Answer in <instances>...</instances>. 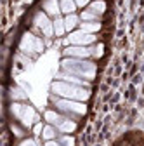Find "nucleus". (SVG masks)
Segmentation results:
<instances>
[{
    "label": "nucleus",
    "instance_id": "a211bd4d",
    "mask_svg": "<svg viewBox=\"0 0 144 146\" xmlns=\"http://www.w3.org/2000/svg\"><path fill=\"white\" fill-rule=\"evenodd\" d=\"M42 137L45 139V141H52L54 137H56V129H54V125H45L44 127V131H42Z\"/></svg>",
    "mask_w": 144,
    "mask_h": 146
},
{
    "label": "nucleus",
    "instance_id": "dca6fc26",
    "mask_svg": "<svg viewBox=\"0 0 144 146\" xmlns=\"http://www.w3.org/2000/svg\"><path fill=\"white\" fill-rule=\"evenodd\" d=\"M64 31H66V25H64V19L63 17H54V33H56L57 36H61V35H64Z\"/></svg>",
    "mask_w": 144,
    "mask_h": 146
},
{
    "label": "nucleus",
    "instance_id": "f03ea898",
    "mask_svg": "<svg viewBox=\"0 0 144 146\" xmlns=\"http://www.w3.org/2000/svg\"><path fill=\"white\" fill-rule=\"evenodd\" d=\"M63 70L71 73V75H77L80 78H89L92 80L96 77V64L90 61H85V59H77V58H69L64 59L61 63Z\"/></svg>",
    "mask_w": 144,
    "mask_h": 146
},
{
    "label": "nucleus",
    "instance_id": "f257e3e1",
    "mask_svg": "<svg viewBox=\"0 0 144 146\" xmlns=\"http://www.w3.org/2000/svg\"><path fill=\"white\" fill-rule=\"evenodd\" d=\"M52 92L64 98V99H73V101H87L89 96H90L87 87L68 84V82H63V80H57V82L52 84Z\"/></svg>",
    "mask_w": 144,
    "mask_h": 146
},
{
    "label": "nucleus",
    "instance_id": "39448f33",
    "mask_svg": "<svg viewBox=\"0 0 144 146\" xmlns=\"http://www.w3.org/2000/svg\"><path fill=\"white\" fill-rule=\"evenodd\" d=\"M64 42L69 44V45H83V47H89V45H92L96 42V35L85 33V31L78 30V31H71L69 36H68Z\"/></svg>",
    "mask_w": 144,
    "mask_h": 146
},
{
    "label": "nucleus",
    "instance_id": "f3484780",
    "mask_svg": "<svg viewBox=\"0 0 144 146\" xmlns=\"http://www.w3.org/2000/svg\"><path fill=\"white\" fill-rule=\"evenodd\" d=\"M89 9H90L92 12H96V14H99V16H101V14L106 11V4L102 2V0H94V2L89 5Z\"/></svg>",
    "mask_w": 144,
    "mask_h": 146
},
{
    "label": "nucleus",
    "instance_id": "0eeeda50",
    "mask_svg": "<svg viewBox=\"0 0 144 146\" xmlns=\"http://www.w3.org/2000/svg\"><path fill=\"white\" fill-rule=\"evenodd\" d=\"M35 26H38L45 36L54 35V21L49 19V16L45 12H37V16H35Z\"/></svg>",
    "mask_w": 144,
    "mask_h": 146
},
{
    "label": "nucleus",
    "instance_id": "bb28decb",
    "mask_svg": "<svg viewBox=\"0 0 144 146\" xmlns=\"http://www.w3.org/2000/svg\"><path fill=\"white\" fill-rule=\"evenodd\" d=\"M12 132H16V136H19V137L23 136V132H21L19 129H17V127H16V125H12Z\"/></svg>",
    "mask_w": 144,
    "mask_h": 146
},
{
    "label": "nucleus",
    "instance_id": "9d476101",
    "mask_svg": "<svg viewBox=\"0 0 144 146\" xmlns=\"http://www.w3.org/2000/svg\"><path fill=\"white\" fill-rule=\"evenodd\" d=\"M80 30L82 31H85V33H97L99 30H101V23L99 21H83L82 25H80Z\"/></svg>",
    "mask_w": 144,
    "mask_h": 146
},
{
    "label": "nucleus",
    "instance_id": "423d86ee",
    "mask_svg": "<svg viewBox=\"0 0 144 146\" xmlns=\"http://www.w3.org/2000/svg\"><path fill=\"white\" fill-rule=\"evenodd\" d=\"M44 49V44L40 38H37V36H33L31 33H26L23 36L21 40V50L24 52H40Z\"/></svg>",
    "mask_w": 144,
    "mask_h": 146
},
{
    "label": "nucleus",
    "instance_id": "2eb2a0df",
    "mask_svg": "<svg viewBox=\"0 0 144 146\" xmlns=\"http://www.w3.org/2000/svg\"><path fill=\"white\" fill-rule=\"evenodd\" d=\"M45 120H47L50 125H59L64 118H63L59 113H56V111H52V110H49V111H45Z\"/></svg>",
    "mask_w": 144,
    "mask_h": 146
},
{
    "label": "nucleus",
    "instance_id": "a878e982",
    "mask_svg": "<svg viewBox=\"0 0 144 146\" xmlns=\"http://www.w3.org/2000/svg\"><path fill=\"white\" fill-rule=\"evenodd\" d=\"M45 146H63V144H61V143H57V141H54V139H52V141H47V143H45Z\"/></svg>",
    "mask_w": 144,
    "mask_h": 146
},
{
    "label": "nucleus",
    "instance_id": "412c9836",
    "mask_svg": "<svg viewBox=\"0 0 144 146\" xmlns=\"http://www.w3.org/2000/svg\"><path fill=\"white\" fill-rule=\"evenodd\" d=\"M102 49H104L102 45H97L96 49H92V56H96V58H101V56H102Z\"/></svg>",
    "mask_w": 144,
    "mask_h": 146
},
{
    "label": "nucleus",
    "instance_id": "6ab92c4d",
    "mask_svg": "<svg viewBox=\"0 0 144 146\" xmlns=\"http://www.w3.org/2000/svg\"><path fill=\"white\" fill-rule=\"evenodd\" d=\"M80 17H82L83 21H99V17H101V16H99V14H96V12H92L90 9H87V11H83V12H82V16H80Z\"/></svg>",
    "mask_w": 144,
    "mask_h": 146
},
{
    "label": "nucleus",
    "instance_id": "f8f14e48",
    "mask_svg": "<svg viewBox=\"0 0 144 146\" xmlns=\"http://www.w3.org/2000/svg\"><path fill=\"white\" fill-rule=\"evenodd\" d=\"M59 78L63 80V82H68V84H75V85H85L87 87V82H83L80 77H77V75H71V73H61V75H59Z\"/></svg>",
    "mask_w": 144,
    "mask_h": 146
},
{
    "label": "nucleus",
    "instance_id": "4be33fe9",
    "mask_svg": "<svg viewBox=\"0 0 144 146\" xmlns=\"http://www.w3.org/2000/svg\"><path fill=\"white\" fill-rule=\"evenodd\" d=\"M42 131H44V125H42L40 122H37V123H35V127H33V132H35V134L38 136V134H40Z\"/></svg>",
    "mask_w": 144,
    "mask_h": 146
},
{
    "label": "nucleus",
    "instance_id": "9b49d317",
    "mask_svg": "<svg viewBox=\"0 0 144 146\" xmlns=\"http://www.w3.org/2000/svg\"><path fill=\"white\" fill-rule=\"evenodd\" d=\"M59 5H61V12H64L66 16L68 14H75V11L78 7L75 0H59Z\"/></svg>",
    "mask_w": 144,
    "mask_h": 146
},
{
    "label": "nucleus",
    "instance_id": "1a4fd4ad",
    "mask_svg": "<svg viewBox=\"0 0 144 146\" xmlns=\"http://www.w3.org/2000/svg\"><path fill=\"white\" fill-rule=\"evenodd\" d=\"M44 11L47 16H54V17H57L59 12H61V5H59V0H44V4H42Z\"/></svg>",
    "mask_w": 144,
    "mask_h": 146
},
{
    "label": "nucleus",
    "instance_id": "7ed1b4c3",
    "mask_svg": "<svg viewBox=\"0 0 144 146\" xmlns=\"http://www.w3.org/2000/svg\"><path fill=\"white\" fill-rule=\"evenodd\" d=\"M11 111H12V115H14L16 118H19V120L23 122V125H24V127H31L35 122L38 120L37 111H35L31 106H26V104L14 103V104L11 106Z\"/></svg>",
    "mask_w": 144,
    "mask_h": 146
},
{
    "label": "nucleus",
    "instance_id": "20e7f679",
    "mask_svg": "<svg viewBox=\"0 0 144 146\" xmlns=\"http://www.w3.org/2000/svg\"><path fill=\"white\" fill-rule=\"evenodd\" d=\"M54 103H56V106L59 110H63V111L66 113H75V115H85L87 111V106L82 103V101H73V99H54Z\"/></svg>",
    "mask_w": 144,
    "mask_h": 146
},
{
    "label": "nucleus",
    "instance_id": "aec40b11",
    "mask_svg": "<svg viewBox=\"0 0 144 146\" xmlns=\"http://www.w3.org/2000/svg\"><path fill=\"white\" fill-rule=\"evenodd\" d=\"M59 143H61L63 146H75V139L69 137V136H63V137L59 139Z\"/></svg>",
    "mask_w": 144,
    "mask_h": 146
},
{
    "label": "nucleus",
    "instance_id": "ddd939ff",
    "mask_svg": "<svg viewBox=\"0 0 144 146\" xmlns=\"http://www.w3.org/2000/svg\"><path fill=\"white\" fill-rule=\"evenodd\" d=\"M56 129L59 131V132H64V134H69V132H73L75 129H77V123L73 122V120H68V118H64L59 125H56Z\"/></svg>",
    "mask_w": 144,
    "mask_h": 146
},
{
    "label": "nucleus",
    "instance_id": "b1692460",
    "mask_svg": "<svg viewBox=\"0 0 144 146\" xmlns=\"http://www.w3.org/2000/svg\"><path fill=\"white\" fill-rule=\"evenodd\" d=\"M75 2H77V5H78V7H87L90 0H75Z\"/></svg>",
    "mask_w": 144,
    "mask_h": 146
},
{
    "label": "nucleus",
    "instance_id": "393cba45",
    "mask_svg": "<svg viewBox=\"0 0 144 146\" xmlns=\"http://www.w3.org/2000/svg\"><path fill=\"white\" fill-rule=\"evenodd\" d=\"M12 92H16V96H12V98H19V99H24V98H26L21 90H12Z\"/></svg>",
    "mask_w": 144,
    "mask_h": 146
},
{
    "label": "nucleus",
    "instance_id": "4468645a",
    "mask_svg": "<svg viewBox=\"0 0 144 146\" xmlns=\"http://www.w3.org/2000/svg\"><path fill=\"white\" fill-rule=\"evenodd\" d=\"M80 23V17L77 14H68L64 17V25H66V31H73Z\"/></svg>",
    "mask_w": 144,
    "mask_h": 146
},
{
    "label": "nucleus",
    "instance_id": "5701e85b",
    "mask_svg": "<svg viewBox=\"0 0 144 146\" xmlns=\"http://www.w3.org/2000/svg\"><path fill=\"white\" fill-rule=\"evenodd\" d=\"M19 146H37V143H35L33 139H24V141H23Z\"/></svg>",
    "mask_w": 144,
    "mask_h": 146
},
{
    "label": "nucleus",
    "instance_id": "6e6552de",
    "mask_svg": "<svg viewBox=\"0 0 144 146\" xmlns=\"http://www.w3.org/2000/svg\"><path fill=\"white\" fill-rule=\"evenodd\" d=\"M64 56L77 58V59H87L89 56H92V49L83 47V45H69L64 49Z\"/></svg>",
    "mask_w": 144,
    "mask_h": 146
}]
</instances>
